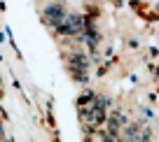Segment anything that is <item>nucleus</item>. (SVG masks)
Segmentation results:
<instances>
[{"mask_svg": "<svg viewBox=\"0 0 159 142\" xmlns=\"http://www.w3.org/2000/svg\"><path fill=\"white\" fill-rule=\"evenodd\" d=\"M70 72H73V79L80 84H87L89 82V77H87V70H77V68H70Z\"/></svg>", "mask_w": 159, "mask_h": 142, "instance_id": "6", "label": "nucleus"}, {"mask_svg": "<svg viewBox=\"0 0 159 142\" xmlns=\"http://www.w3.org/2000/svg\"><path fill=\"white\" fill-rule=\"evenodd\" d=\"M138 131H140V126L138 123H129V126L124 128V142H138Z\"/></svg>", "mask_w": 159, "mask_h": 142, "instance_id": "4", "label": "nucleus"}, {"mask_svg": "<svg viewBox=\"0 0 159 142\" xmlns=\"http://www.w3.org/2000/svg\"><path fill=\"white\" fill-rule=\"evenodd\" d=\"M96 100H98V96H96L94 91H84V93H82V96H80L77 105H80V107H89V105H94Z\"/></svg>", "mask_w": 159, "mask_h": 142, "instance_id": "5", "label": "nucleus"}, {"mask_svg": "<svg viewBox=\"0 0 159 142\" xmlns=\"http://www.w3.org/2000/svg\"><path fill=\"white\" fill-rule=\"evenodd\" d=\"M66 58H68V68H77V70L89 68V61H87V56L82 54V51H73V54H68Z\"/></svg>", "mask_w": 159, "mask_h": 142, "instance_id": "3", "label": "nucleus"}, {"mask_svg": "<svg viewBox=\"0 0 159 142\" xmlns=\"http://www.w3.org/2000/svg\"><path fill=\"white\" fill-rule=\"evenodd\" d=\"M54 30H56L59 35H73V37H77V35L84 33V16H80V14H68Z\"/></svg>", "mask_w": 159, "mask_h": 142, "instance_id": "1", "label": "nucleus"}, {"mask_svg": "<svg viewBox=\"0 0 159 142\" xmlns=\"http://www.w3.org/2000/svg\"><path fill=\"white\" fill-rule=\"evenodd\" d=\"M66 16H68V10H66V5L59 2V0H56V2H49V5L42 10V19H45V24L54 26V28L66 19Z\"/></svg>", "mask_w": 159, "mask_h": 142, "instance_id": "2", "label": "nucleus"}]
</instances>
